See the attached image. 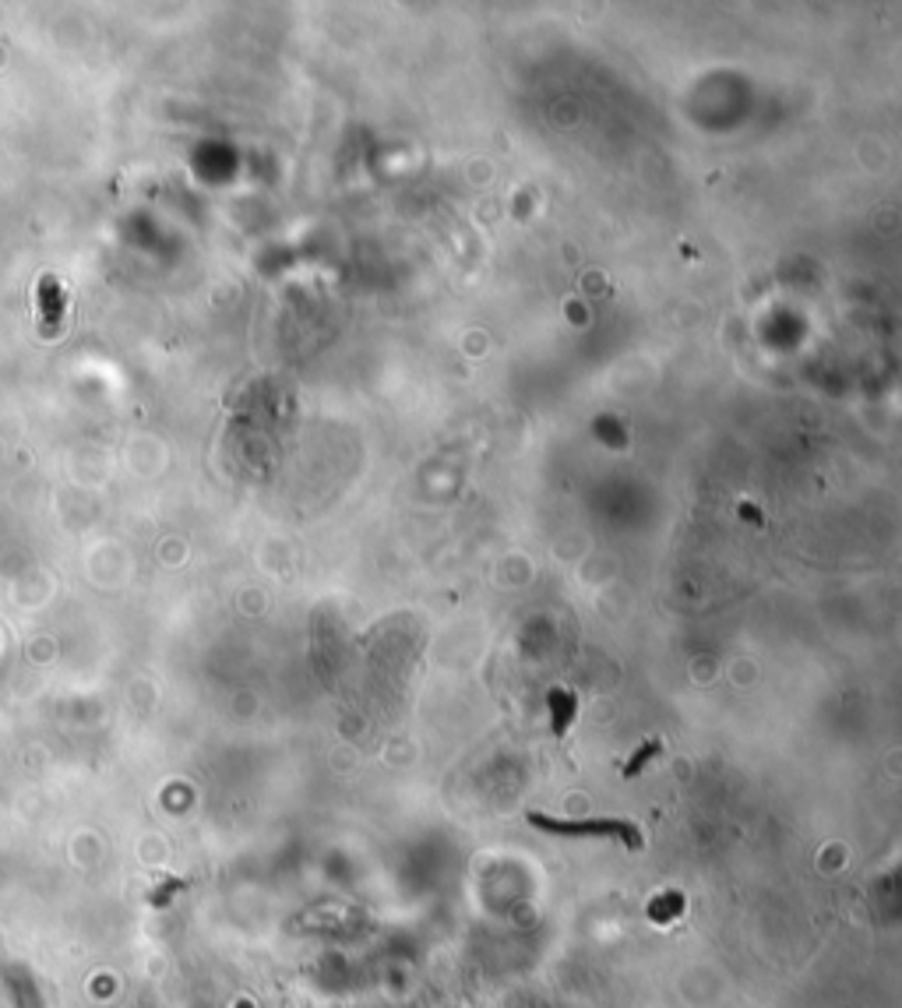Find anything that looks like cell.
Segmentation results:
<instances>
[{
  "instance_id": "obj_3",
  "label": "cell",
  "mask_w": 902,
  "mask_h": 1008,
  "mask_svg": "<svg viewBox=\"0 0 902 1008\" xmlns=\"http://www.w3.org/2000/svg\"><path fill=\"white\" fill-rule=\"evenodd\" d=\"M660 751H663V740H660V737H652V740H645V745H642L639 751H634V755L628 758V766H624V776H628V779H631V776H639V772H642V769H645V766L652 762V758H655V755H660Z\"/></svg>"
},
{
  "instance_id": "obj_2",
  "label": "cell",
  "mask_w": 902,
  "mask_h": 1008,
  "mask_svg": "<svg viewBox=\"0 0 902 1008\" xmlns=\"http://www.w3.org/2000/svg\"><path fill=\"white\" fill-rule=\"evenodd\" d=\"M547 706H550V727H553V737H564L568 727L575 723V712H579V698H575V691L553 688V691L547 695Z\"/></svg>"
},
{
  "instance_id": "obj_1",
  "label": "cell",
  "mask_w": 902,
  "mask_h": 1008,
  "mask_svg": "<svg viewBox=\"0 0 902 1008\" xmlns=\"http://www.w3.org/2000/svg\"><path fill=\"white\" fill-rule=\"evenodd\" d=\"M532 826L553 832V836H607V839H621L628 842V850H642V832L639 826H631L624 818H585V821H561L550 818L543 811H529L525 815Z\"/></svg>"
}]
</instances>
